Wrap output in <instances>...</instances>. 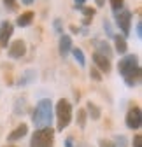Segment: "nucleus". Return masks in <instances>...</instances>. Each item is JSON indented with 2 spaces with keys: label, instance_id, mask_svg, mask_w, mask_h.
I'll return each mask as SVG.
<instances>
[{
  "label": "nucleus",
  "instance_id": "obj_29",
  "mask_svg": "<svg viewBox=\"0 0 142 147\" xmlns=\"http://www.w3.org/2000/svg\"><path fill=\"white\" fill-rule=\"evenodd\" d=\"M53 25H55V30H56V33H60V35L63 33V30H62V20H60V18H56Z\"/></svg>",
  "mask_w": 142,
  "mask_h": 147
},
{
  "label": "nucleus",
  "instance_id": "obj_28",
  "mask_svg": "<svg viewBox=\"0 0 142 147\" xmlns=\"http://www.w3.org/2000/svg\"><path fill=\"white\" fill-rule=\"evenodd\" d=\"M4 2V5L9 9V11H14L16 9V0H2Z\"/></svg>",
  "mask_w": 142,
  "mask_h": 147
},
{
  "label": "nucleus",
  "instance_id": "obj_36",
  "mask_svg": "<svg viewBox=\"0 0 142 147\" xmlns=\"http://www.w3.org/2000/svg\"><path fill=\"white\" fill-rule=\"evenodd\" d=\"M95 4H97L98 7H103V0H95Z\"/></svg>",
  "mask_w": 142,
  "mask_h": 147
},
{
  "label": "nucleus",
  "instance_id": "obj_37",
  "mask_svg": "<svg viewBox=\"0 0 142 147\" xmlns=\"http://www.w3.org/2000/svg\"><path fill=\"white\" fill-rule=\"evenodd\" d=\"M74 96H76V100L79 102V98H81V93H79V91H76V93H74Z\"/></svg>",
  "mask_w": 142,
  "mask_h": 147
},
{
  "label": "nucleus",
  "instance_id": "obj_21",
  "mask_svg": "<svg viewBox=\"0 0 142 147\" xmlns=\"http://www.w3.org/2000/svg\"><path fill=\"white\" fill-rule=\"evenodd\" d=\"M109 4L112 7V12H119L121 9H125V0H109Z\"/></svg>",
  "mask_w": 142,
  "mask_h": 147
},
{
  "label": "nucleus",
  "instance_id": "obj_31",
  "mask_svg": "<svg viewBox=\"0 0 142 147\" xmlns=\"http://www.w3.org/2000/svg\"><path fill=\"white\" fill-rule=\"evenodd\" d=\"M65 147H74V138H72V137H68V138L65 140Z\"/></svg>",
  "mask_w": 142,
  "mask_h": 147
},
{
  "label": "nucleus",
  "instance_id": "obj_23",
  "mask_svg": "<svg viewBox=\"0 0 142 147\" xmlns=\"http://www.w3.org/2000/svg\"><path fill=\"white\" fill-rule=\"evenodd\" d=\"M33 74H35V70H26L25 74H23V77L25 79H20V81H18V84H20V86H25V84H28L33 77H30V76H33Z\"/></svg>",
  "mask_w": 142,
  "mask_h": 147
},
{
  "label": "nucleus",
  "instance_id": "obj_10",
  "mask_svg": "<svg viewBox=\"0 0 142 147\" xmlns=\"http://www.w3.org/2000/svg\"><path fill=\"white\" fill-rule=\"evenodd\" d=\"M91 44H93V47H95V53H100V54H103V56H107L109 60L112 58V47H111V44L107 42V40H103V39H93L91 40Z\"/></svg>",
  "mask_w": 142,
  "mask_h": 147
},
{
  "label": "nucleus",
  "instance_id": "obj_9",
  "mask_svg": "<svg viewBox=\"0 0 142 147\" xmlns=\"http://www.w3.org/2000/svg\"><path fill=\"white\" fill-rule=\"evenodd\" d=\"M93 63L95 67L102 72V74H109L112 70V65H111V60L107 56H103L100 53H93Z\"/></svg>",
  "mask_w": 142,
  "mask_h": 147
},
{
  "label": "nucleus",
  "instance_id": "obj_11",
  "mask_svg": "<svg viewBox=\"0 0 142 147\" xmlns=\"http://www.w3.org/2000/svg\"><path fill=\"white\" fill-rule=\"evenodd\" d=\"M140 77H142V68L137 67V68H133L132 72H128L126 76L123 77V81H125V84H126L128 88H135V86L140 82Z\"/></svg>",
  "mask_w": 142,
  "mask_h": 147
},
{
  "label": "nucleus",
  "instance_id": "obj_27",
  "mask_svg": "<svg viewBox=\"0 0 142 147\" xmlns=\"http://www.w3.org/2000/svg\"><path fill=\"white\" fill-rule=\"evenodd\" d=\"M132 147H142V135H140V133L133 135V140H132Z\"/></svg>",
  "mask_w": 142,
  "mask_h": 147
},
{
  "label": "nucleus",
  "instance_id": "obj_18",
  "mask_svg": "<svg viewBox=\"0 0 142 147\" xmlns=\"http://www.w3.org/2000/svg\"><path fill=\"white\" fill-rule=\"evenodd\" d=\"M70 53H72L74 60L79 63V67H84L86 65V56H84V53H82L81 47H72V49H70Z\"/></svg>",
  "mask_w": 142,
  "mask_h": 147
},
{
  "label": "nucleus",
  "instance_id": "obj_8",
  "mask_svg": "<svg viewBox=\"0 0 142 147\" xmlns=\"http://www.w3.org/2000/svg\"><path fill=\"white\" fill-rule=\"evenodd\" d=\"M12 33H14V26H12L11 21H2L0 23V47H7Z\"/></svg>",
  "mask_w": 142,
  "mask_h": 147
},
{
  "label": "nucleus",
  "instance_id": "obj_35",
  "mask_svg": "<svg viewBox=\"0 0 142 147\" xmlns=\"http://www.w3.org/2000/svg\"><path fill=\"white\" fill-rule=\"evenodd\" d=\"M74 2H76V5L79 7V5H84V2H86V0H74Z\"/></svg>",
  "mask_w": 142,
  "mask_h": 147
},
{
  "label": "nucleus",
  "instance_id": "obj_16",
  "mask_svg": "<svg viewBox=\"0 0 142 147\" xmlns=\"http://www.w3.org/2000/svg\"><path fill=\"white\" fill-rule=\"evenodd\" d=\"M28 110V102L25 96H18L14 100V114L16 116H23L25 112Z\"/></svg>",
  "mask_w": 142,
  "mask_h": 147
},
{
  "label": "nucleus",
  "instance_id": "obj_3",
  "mask_svg": "<svg viewBox=\"0 0 142 147\" xmlns=\"http://www.w3.org/2000/svg\"><path fill=\"white\" fill-rule=\"evenodd\" d=\"M30 147H55V130L51 126L35 130L30 138Z\"/></svg>",
  "mask_w": 142,
  "mask_h": 147
},
{
  "label": "nucleus",
  "instance_id": "obj_5",
  "mask_svg": "<svg viewBox=\"0 0 142 147\" xmlns=\"http://www.w3.org/2000/svg\"><path fill=\"white\" fill-rule=\"evenodd\" d=\"M140 67L139 63V56L137 54H123V58L118 63V72L121 74V77H125L128 72H132L133 68Z\"/></svg>",
  "mask_w": 142,
  "mask_h": 147
},
{
  "label": "nucleus",
  "instance_id": "obj_38",
  "mask_svg": "<svg viewBox=\"0 0 142 147\" xmlns=\"http://www.w3.org/2000/svg\"><path fill=\"white\" fill-rule=\"evenodd\" d=\"M5 147H16V145H5Z\"/></svg>",
  "mask_w": 142,
  "mask_h": 147
},
{
  "label": "nucleus",
  "instance_id": "obj_4",
  "mask_svg": "<svg viewBox=\"0 0 142 147\" xmlns=\"http://www.w3.org/2000/svg\"><path fill=\"white\" fill-rule=\"evenodd\" d=\"M116 25L121 30L123 37L130 35V28H132V11L130 9H121L119 12H116Z\"/></svg>",
  "mask_w": 142,
  "mask_h": 147
},
{
  "label": "nucleus",
  "instance_id": "obj_17",
  "mask_svg": "<svg viewBox=\"0 0 142 147\" xmlns=\"http://www.w3.org/2000/svg\"><path fill=\"white\" fill-rule=\"evenodd\" d=\"M112 39H114V47H116V51H118L119 54H126L128 44H126V39H125V37H123V35H114Z\"/></svg>",
  "mask_w": 142,
  "mask_h": 147
},
{
  "label": "nucleus",
  "instance_id": "obj_15",
  "mask_svg": "<svg viewBox=\"0 0 142 147\" xmlns=\"http://www.w3.org/2000/svg\"><path fill=\"white\" fill-rule=\"evenodd\" d=\"M86 114H88V117H91V121H98L100 117H102V110H100V107L97 105V103H93L91 100L86 103Z\"/></svg>",
  "mask_w": 142,
  "mask_h": 147
},
{
  "label": "nucleus",
  "instance_id": "obj_6",
  "mask_svg": "<svg viewBox=\"0 0 142 147\" xmlns=\"http://www.w3.org/2000/svg\"><path fill=\"white\" fill-rule=\"evenodd\" d=\"M125 123H126V126L130 128V130H139L140 128V124H142V110H140V107L137 103H133L128 109Z\"/></svg>",
  "mask_w": 142,
  "mask_h": 147
},
{
  "label": "nucleus",
  "instance_id": "obj_19",
  "mask_svg": "<svg viewBox=\"0 0 142 147\" xmlns=\"http://www.w3.org/2000/svg\"><path fill=\"white\" fill-rule=\"evenodd\" d=\"M76 123H77V126L81 128V130H84V128H86V123H88V114H86V110H84V109H79V110H77Z\"/></svg>",
  "mask_w": 142,
  "mask_h": 147
},
{
  "label": "nucleus",
  "instance_id": "obj_12",
  "mask_svg": "<svg viewBox=\"0 0 142 147\" xmlns=\"http://www.w3.org/2000/svg\"><path fill=\"white\" fill-rule=\"evenodd\" d=\"M26 133H28V124H26V123H21V124H18L14 130L7 135V140H9V142H16V140L23 138Z\"/></svg>",
  "mask_w": 142,
  "mask_h": 147
},
{
  "label": "nucleus",
  "instance_id": "obj_34",
  "mask_svg": "<svg viewBox=\"0 0 142 147\" xmlns=\"http://www.w3.org/2000/svg\"><path fill=\"white\" fill-rule=\"evenodd\" d=\"M21 2H23V4H25V5H32V4H33V2H35V0H21Z\"/></svg>",
  "mask_w": 142,
  "mask_h": 147
},
{
  "label": "nucleus",
  "instance_id": "obj_30",
  "mask_svg": "<svg viewBox=\"0 0 142 147\" xmlns=\"http://www.w3.org/2000/svg\"><path fill=\"white\" fill-rule=\"evenodd\" d=\"M135 37H137V39L142 37V23L140 21H137V25H135Z\"/></svg>",
  "mask_w": 142,
  "mask_h": 147
},
{
  "label": "nucleus",
  "instance_id": "obj_32",
  "mask_svg": "<svg viewBox=\"0 0 142 147\" xmlns=\"http://www.w3.org/2000/svg\"><path fill=\"white\" fill-rule=\"evenodd\" d=\"M82 25H91V18H82Z\"/></svg>",
  "mask_w": 142,
  "mask_h": 147
},
{
  "label": "nucleus",
  "instance_id": "obj_20",
  "mask_svg": "<svg viewBox=\"0 0 142 147\" xmlns=\"http://www.w3.org/2000/svg\"><path fill=\"white\" fill-rule=\"evenodd\" d=\"M76 9H79L81 12H82V18H95V14H97V9H93V7H86V5H79V7H76Z\"/></svg>",
  "mask_w": 142,
  "mask_h": 147
},
{
  "label": "nucleus",
  "instance_id": "obj_26",
  "mask_svg": "<svg viewBox=\"0 0 142 147\" xmlns=\"http://www.w3.org/2000/svg\"><path fill=\"white\" fill-rule=\"evenodd\" d=\"M98 147H116V144H114V140H109V138H100Z\"/></svg>",
  "mask_w": 142,
  "mask_h": 147
},
{
  "label": "nucleus",
  "instance_id": "obj_25",
  "mask_svg": "<svg viewBox=\"0 0 142 147\" xmlns=\"http://www.w3.org/2000/svg\"><path fill=\"white\" fill-rule=\"evenodd\" d=\"M114 144H116V147H128V144H126V138L123 137V135H118V137L114 138Z\"/></svg>",
  "mask_w": 142,
  "mask_h": 147
},
{
  "label": "nucleus",
  "instance_id": "obj_14",
  "mask_svg": "<svg viewBox=\"0 0 142 147\" xmlns=\"http://www.w3.org/2000/svg\"><path fill=\"white\" fill-rule=\"evenodd\" d=\"M33 18H35L33 11H25V12H21L20 16H18V20H16V25L20 26V28L30 26V25H32V21H33Z\"/></svg>",
  "mask_w": 142,
  "mask_h": 147
},
{
  "label": "nucleus",
  "instance_id": "obj_7",
  "mask_svg": "<svg viewBox=\"0 0 142 147\" xmlns=\"http://www.w3.org/2000/svg\"><path fill=\"white\" fill-rule=\"evenodd\" d=\"M7 54H9V58H12V60L23 58L25 54H26V42H25L23 39L12 40V42L9 44V47H7Z\"/></svg>",
  "mask_w": 142,
  "mask_h": 147
},
{
  "label": "nucleus",
  "instance_id": "obj_22",
  "mask_svg": "<svg viewBox=\"0 0 142 147\" xmlns=\"http://www.w3.org/2000/svg\"><path fill=\"white\" fill-rule=\"evenodd\" d=\"M90 77H91L95 82H100V81L103 79V77H102V72H100L97 67H91V68H90Z\"/></svg>",
  "mask_w": 142,
  "mask_h": 147
},
{
  "label": "nucleus",
  "instance_id": "obj_13",
  "mask_svg": "<svg viewBox=\"0 0 142 147\" xmlns=\"http://www.w3.org/2000/svg\"><path fill=\"white\" fill-rule=\"evenodd\" d=\"M58 47H60V54L65 58L67 54L70 53V49L74 47V46H72V39H70V35H67V33H62V35H60Z\"/></svg>",
  "mask_w": 142,
  "mask_h": 147
},
{
  "label": "nucleus",
  "instance_id": "obj_1",
  "mask_svg": "<svg viewBox=\"0 0 142 147\" xmlns=\"http://www.w3.org/2000/svg\"><path fill=\"white\" fill-rule=\"evenodd\" d=\"M51 121H53V102L49 98H42L37 102V105L33 109L32 123L35 126V130H39V128L51 126Z\"/></svg>",
  "mask_w": 142,
  "mask_h": 147
},
{
  "label": "nucleus",
  "instance_id": "obj_2",
  "mask_svg": "<svg viewBox=\"0 0 142 147\" xmlns=\"http://www.w3.org/2000/svg\"><path fill=\"white\" fill-rule=\"evenodd\" d=\"M55 114H56V130L63 131L65 128H68V124L72 123V114L74 109L67 98H60L55 105Z\"/></svg>",
  "mask_w": 142,
  "mask_h": 147
},
{
  "label": "nucleus",
  "instance_id": "obj_24",
  "mask_svg": "<svg viewBox=\"0 0 142 147\" xmlns=\"http://www.w3.org/2000/svg\"><path fill=\"white\" fill-rule=\"evenodd\" d=\"M103 30H105V33H107V37H111V39L116 35L114 30H112V26H111V21L109 20H103Z\"/></svg>",
  "mask_w": 142,
  "mask_h": 147
},
{
  "label": "nucleus",
  "instance_id": "obj_33",
  "mask_svg": "<svg viewBox=\"0 0 142 147\" xmlns=\"http://www.w3.org/2000/svg\"><path fill=\"white\" fill-rule=\"evenodd\" d=\"M70 32H72V33H79V28L72 25V26H70Z\"/></svg>",
  "mask_w": 142,
  "mask_h": 147
}]
</instances>
